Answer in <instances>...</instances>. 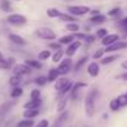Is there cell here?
<instances>
[{"mask_svg": "<svg viewBox=\"0 0 127 127\" xmlns=\"http://www.w3.org/2000/svg\"><path fill=\"white\" fill-rule=\"evenodd\" d=\"M59 18H60L61 21H66V23H74V21H75V18H74L71 14H62V13H61V15H60Z\"/></svg>", "mask_w": 127, "mask_h": 127, "instance_id": "83f0119b", "label": "cell"}, {"mask_svg": "<svg viewBox=\"0 0 127 127\" xmlns=\"http://www.w3.org/2000/svg\"><path fill=\"white\" fill-rule=\"evenodd\" d=\"M66 29L70 30V31H72V32H76V31H79L80 26H79V24H76V23H69V24L66 25Z\"/></svg>", "mask_w": 127, "mask_h": 127, "instance_id": "d590c367", "label": "cell"}, {"mask_svg": "<svg viewBox=\"0 0 127 127\" xmlns=\"http://www.w3.org/2000/svg\"><path fill=\"white\" fill-rule=\"evenodd\" d=\"M40 95H41L40 90H32L30 94V97H31V100H35V98H40Z\"/></svg>", "mask_w": 127, "mask_h": 127, "instance_id": "ab89813d", "label": "cell"}, {"mask_svg": "<svg viewBox=\"0 0 127 127\" xmlns=\"http://www.w3.org/2000/svg\"><path fill=\"white\" fill-rule=\"evenodd\" d=\"M11 67V65L9 64L8 60H5L4 57L0 59V70H9Z\"/></svg>", "mask_w": 127, "mask_h": 127, "instance_id": "1f68e13d", "label": "cell"}, {"mask_svg": "<svg viewBox=\"0 0 127 127\" xmlns=\"http://www.w3.org/2000/svg\"><path fill=\"white\" fill-rule=\"evenodd\" d=\"M75 39H77V40H82V41H86V42H89V44H91V42L95 41V36L89 35V34H76V35H75Z\"/></svg>", "mask_w": 127, "mask_h": 127, "instance_id": "4fadbf2b", "label": "cell"}, {"mask_svg": "<svg viewBox=\"0 0 127 127\" xmlns=\"http://www.w3.org/2000/svg\"><path fill=\"white\" fill-rule=\"evenodd\" d=\"M14 105H15V101H8V102H5V103H3L1 106H0V118L4 117L11 110V107Z\"/></svg>", "mask_w": 127, "mask_h": 127, "instance_id": "8fae6325", "label": "cell"}, {"mask_svg": "<svg viewBox=\"0 0 127 127\" xmlns=\"http://www.w3.org/2000/svg\"><path fill=\"white\" fill-rule=\"evenodd\" d=\"M0 59H3V54L1 52H0Z\"/></svg>", "mask_w": 127, "mask_h": 127, "instance_id": "681fc988", "label": "cell"}, {"mask_svg": "<svg viewBox=\"0 0 127 127\" xmlns=\"http://www.w3.org/2000/svg\"><path fill=\"white\" fill-rule=\"evenodd\" d=\"M97 95H98V91L96 89H94L86 96V100H85V111H86V115L89 117H92L95 115V101H96Z\"/></svg>", "mask_w": 127, "mask_h": 127, "instance_id": "6da1fadb", "label": "cell"}, {"mask_svg": "<svg viewBox=\"0 0 127 127\" xmlns=\"http://www.w3.org/2000/svg\"><path fill=\"white\" fill-rule=\"evenodd\" d=\"M81 46V42L77 40V41H74V42H71L69 46H67V49H66V51H65V54H66V56L67 57H71V56H74L75 55V52L77 51V49Z\"/></svg>", "mask_w": 127, "mask_h": 127, "instance_id": "ba28073f", "label": "cell"}, {"mask_svg": "<svg viewBox=\"0 0 127 127\" xmlns=\"http://www.w3.org/2000/svg\"><path fill=\"white\" fill-rule=\"evenodd\" d=\"M127 47V42H123V41H117L110 46L106 47V52H113V51H118V50H122V49H126Z\"/></svg>", "mask_w": 127, "mask_h": 127, "instance_id": "9c48e42d", "label": "cell"}, {"mask_svg": "<svg viewBox=\"0 0 127 127\" xmlns=\"http://www.w3.org/2000/svg\"><path fill=\"white\" fill-rule=\"evenodd\" d=\"M118 14H120V9H118V8H115V9H112V10L108 11V15H110V16H116V15H118Z\"/></svg>", "mask_w": 127, "mask_h": 127, "instance_id": "ee69618b", "label": "cell"}, {"mask_svg": "<svg viewBox=\"0 0 127 127\" xmlns=\"http://www.w3.org/2000/svg\"><path fill=\"white\" fill-rule=\"evenodd\" d=\"M50 56H51V51H50V50H44V51L39 52L37 59H39V61H45V60H47Z\"/></svg>", "mask_w": 127, "mask_h": 127, "instance_id": "cb8c5ba5", "label": "cell"}, {"mask_svg": "<svg viewBox=\"0 0 127 127\" xmlns=\"http://www.w3.org/2000/svg\"><path fill=\"white\" fill-rule=\"evenodd\" d=\"M59 71H57V69H51V70H49V72H47V81H50V82H54V81H56L57 79H59Z\"/></svg>", "mask_w": 127, "mask_h": 127, "instance_id": "2e32d148", "label": "cell"}, {"mask_svg": "<svg viewBox=\"0 0 127 127\" xmlns=\"http://www.w3.org/2000/svg\"><path fill=\"white\" fill-rule=\"evenodd\" d=\"M121 25H122V28H123L125 30H127V18H125V19L121 21Z\"/></svg>", "mask_w": 127, "mask_h": 127, "instance_id": "f6af8a7d", "label": "cell"}, {"mask_svg": "<svg viewBox=\"0 0 127 127\" xmlns=\"http://www.w3.org/2000/svg\"><path fill=\"white\" fill-rule=\"evenodd\" d=\"M15 1H21V0H15Z\"/></svg>", "mask_w": 127, "mask_h": 127, "instance_id": "f907efd6", "label": "cell"}, {"mask_svg": "<svg viewBox=\"0 0 127 127\" xmlns=\"http://www.w3.org/2000/svg\"><path fill=\"white\" fill-rule=\"evenodd\" d=\"M72 86H74V85H72V82H71V81H69L65 86H64V87L61 89V90H59V96H60V98H61V97H64V96H66V94L71 91Z\"/></svg>", "mask_w": 127, "mask_h": 127, "instance_id": "9a60e30c", "label": "cell"}, {"mask_svg": "<svg viewBox=\"0 0 127 127\" xmlns=\"http://www.w3.org/2000/svg\"><path fill=\"white\" fill-rule=\"evenodd\" d=\"M9 39H10L11 42H14V44H16V45H25V44H26V41H25L20 35H16V34H10Z\"/></svg>", "mask_w": 127, "mask_h": 127, "instance_id": "5bb4252c", "label": "cell"}, {"mask_svg": "<svg viewBox=\"0 0 127 127\" xmlns=\"http://www.w3.org/2000/svg\"><path fill=\"white\" fill-rule=\"evenodd\" d=\"M110 108H111L112 111H118V110L121 108V106H120L117 98H113V100L110 101Z\"/></svg>", "mask_w": 127, "mask_h": 127, "instance_id": "836d02e7", "label": "cell"}, {"mask_svg": "<svg viewBox=\"0 0 127 127\" xmlns=\"http://www.w3.org/2000/svg\"><path fill=\"white\" fill-rule=\"evenodd\" d=\"M103 52H105V50H102V49H98L95 54H94V59L95 60H97V59H101L102 57V55H103Z\"/></svg>", "mask_w": 127, "mask_h": 127, "instance_id": "b9f144b4", "label": "cell"}, {"mask_svg": "<svg viewBox=\"0 0 127 127\" xmlns=\"http://www.w3.org/2000/svg\"><path fill=\"white\" fill-rule=\"evenodd\" d=\"M36 127H49V121H47V120H41V121L36 125Z\"/></svg>", "mask_w": 127, "mask_h": 127, "instance_id": "7bdbcfd3", "label": "cell"}, {"mask_svg": "<svg viewBox=\"0 0 127 127\" xmlns=\"http://www.w3.org/2000/svg\"><path fill=\"white\" fill-rule=\"evenodd\" d=\"M46 82H47V77H45V76H39L35 79V84L39 86H44V85H46Z\"/></svg>", "mask_w": 127, "mask_h": 127, "instance_id": "8d00e7d4", "label": "cell"}, {"mask_svg": "<svg viewBox=\"0 0 127 127\" xmlns=\"http://www.w3.org/2000/svg\"><path fill=\"white\" fill-rule=\"evenodd\" d=\"M36 34L39 37H41L44 40H55L56 39V34L50 28H39L36 30Z\"/></svg>", "mask_w": 127, "mask_h": 127, "instance_id": "3957f363", "label": "cell"}, {"mask_svg": "<svg viewBox=\"0 0 127 127\" xmlns=\"http://www.w3.org/2000/svg\"><path fill=\"white\" fill-rule=\"evenodd\" d=\"M118 79H123V80H126V81H127V72H125V74L120 75V76H118Z\"/></svg>", "mask_w": 127, "mask_h": 127, "instance_id": "bcb514c9", "label": "cell"}, {"mask_svg": "<svg viewBox=\"0 0 127 127\" xmlns=\"http://www.w3.org/2000/svg\"><path fill=\"white\" fill-rule=\"evenodd\" d=\"M14 71V75H18V76H23V75H28L31 72V67H29L26 64H16L13 69Z\"/></svg>", "mask_w": 127, "mask_h": 127, "instance_id": "8992f818", "label": "cell"}, {"mask_svg": "<svg viewBox=\"0 0 127 127\" xmlns=\"http://www.w3.org/2000/svg\"><path fill=\"white\" fill-rule=\"evenodd\" d=\"M39 115V110L37 108H32V110H25L24 111V113H23V116L25 117V118H34V117H36Z\"/></svg>", "mask_w": 127, "mask_h": 127, "instance_id": "d6986e66", "label": "cell"}, {"mask_svg": "<svg viewBox=\"0 0 127 127\" xmlns=\"http://www.w3.org/2000/svg\"><path fill=\"white\" fill-rule=\"evenodd\" d=\"M96 35H97V37H98V39H103L106 35H108L107 29H98V30L96 31Z\"/></svg>", "mask_w": 127, "mask_h": 127, "instance_id": "f35d334b", "label": "cell"}, {"mask_svg": "<svg viewBox=\"0 0 127 127\" xmlns=\"http://www.w3.org/2000/svg\"><path fill=\"white\" fill-rule=\"evenodd\" d=\"M69 82V80L67 79H65V77H61V79H57L56 80V82H55V90H61L64 86H65L66 84Z\"/></svg>", "mask_w": 127, "mask_h": 127, "instance_id": "7402d4cb", "label": "cell"}, {"mask_svg": "<svg viewBox=\"0 0 127 127\" xmlns=\"http://www.w3.org/2000/svg\"><path fill=\"white\" fill-rule=\"evenodd\" d=\"M0 8L3 11H10L11 10V4L9 0H0Z\"/></svg>", "mask_w": 127, "mask_h": 127, "instance_id": "4316f807", "label": "cell"}, {"mask_svg": "<svg viewBox=\"0 0 127 127\" xmlns=\"http://www.w3.org/2000/svg\"><path fill=\"white\" fill-rule=\"evenodd\" d=\"M49 47L57 51V50H61V44L60 42H51V44H49Z\"/></svg>", "mask_w": 127, "mask_h": 127, "instance_id": "60d3db41", "label": "cell"}, {"mask_svg": "<svg viewBox=\"0 0 127 127\" xmlns=\"http://www.w3.org/2000/svg\"><path fill=\"white\" fill-rule=\"evenodd\" d=\"M62 55H64V51H62V50H57V51L52 55V61H54V62H59V61H61Z\"/></svg>", "mask_w": 127, "mask_h": 127, "instance_id": "e575fe53", "label": "cell"}, {"mask_svg": "<svg viewBox=\"0 0 127 127\" xmlns=\"http://www.w3.org/2000/svg\"><path fill=\"white\" fill-rule=\"evenodd\" d=\"M74 41H75V35H65V36L60 37V40H59V42L61 45H67V44L70 45Z\"/></svg>", "mask_w": 127, "mask_h": 127, "instance_id": "e0dca14e", "label": "cell"}, {"mask_svg": "<svg viewBox=\"0 0 127 127\" xmlns=\"http://www.w3.org/2000/svg\"><path fill=\"white\" fill-rule=\"evenodd\" d=\"M67 11H69V14H71L74 16H82V15L89 14L91 11V9L85 5H72V6L67 8Z\"/></svg>", "mask_w": 127, "mask_h": 127, "instance_id": "7a4b0ae2", "label": "cell"}, {"mask_svg": "<svg viewBox=\"0 0 127 127\" xmlns=\"http://www.w3.org/2000/svg\"><path fill=\"white\" fill-rule=\"evenodd\" d=\"M125 95H126V97H127V92H126V94H125Z\"/></svg>", "mask_w": 127, "mask_h": 127, "instance_id": "816d5d0a", "label": "cell"}, {"mask_svg": "<svg viewBox=\"0 0 127 127\" xmlns=\"http://www.w3.org/2000/svg\"><path fill=\"white\" fill-rule=\"evenodd\" d=\"M121 66H122V69H125V70H127V61H123V62L121 64Z\"/></svg>", "mask_w": 127, "mask_h": 127, "instance_id": "7dc6e473", "label": "cell"}, {"mask_svg": "<svg viewBox=\"0 0 127 127\" xmlns=\"http://www.w3.org/2000/svg\"><path fill=\"white\" fill-rule=\"evenodd\" d=\"M117 101H118V103H120L121 107L127 106V97H126V95H120V96L117 97Z\"/></svg>", "mask_w": 127, "mask_h": 127, "instance_id": "74e56055", "label": "cell"}, {"mask_svg": "<svg viewBox=\"0 0 127 127\" xmlns=\"http://www.w3.org/2000/svg\"><path fill=\"white\" fill-rule=\"evenodd\" d=\"M32 126H34V121L30 118L23 120V121L18 122V125H16V127H32Z\"/></svg>", "mask_w": 127, "mask_h": 127, "instance_id": "484cf974", "label": "cell"}, {"mask_svg": "<svg viewBox=\"0 0 127 127\" xmlns=\"http://www.w3.org/2000/svg\"><path fill=\"white\" fill-rule=\"evenodd\" d=\"M82 87H87V84H85V82H77V84H75V85L72 86L71 94H72V97H74V98L76 97L77 91H80V89H82Z\"/></svg>", "mask_w": 127, "mask_h": 127, "instance_id": "ffe728a7", "label": "cell"}, {"mask_svg": "<svg viewBox=\"0 0 127 127\" xmlns=\"http://www.w3.org/2000/svg\"><path fill=\"white\" fill-rule=\"evenodd\" d=\"M118 39H120V36H118L117 34H108V35H106V36L102 39L101 42H102V45H105V46H110V45L117 42Z\"/></svg>", "mask_w": 127, "mask_h": 127, "instance_id": "52a82bcc", "label": "cell"}, {"mask_svg": "<svg viewBox=\"0 0 127 127\" xmlns=\"http://www.w3.org/2000/svg\"><path fill=\"white\" fill-rule=\"evenodd\" d=\"M87 60H89V57L87 56H84V57H81L77 62H76V65H75V71H79L84 65H85V64L87 62Z\"/></svg>", "mask_w": 127, "mask_h": 127, "instance_id": "f546056e", "label": "cell"}, {"mask_svg": "<svg viewBox=\"0 0 127 127\" xmlns=\"http://www.w3.org/2000/svg\"><path fill=\"white\" fill-rule=\"evenodd\" d=\"M41 105V100L40 98H35V100H30L29 102H26L24 105L25 110H32V108H39Z\"/></svg>", "mask_w": 127, "mask_h": 127, "instance_id": "7c38bea8", "label": "cell"}, {"mask_svg": "<svg viewBox=\"0 0 127 127\" xmlns=\"http://www.w3.org/2000/svg\"><path fill=\"white\" fill-rule=\"evenodd\" d=\"M20 82H21V76H18V75L11 76V77H10V80H9V84H10L13 87H18Z\"/></svg>", "mask_w": 127, "mask_h": 127, "instance_id": "d4e9b609", "label": "cell"}, {"mask_svg": "<svg viewBox=\"0 0 127 127\" xmlns=\"http://www.w3.org/2000/svg\"><path fill=\"white\" fill-rule=\"evenodd\" d=\"M23 95V89L21 87H14L13 89V91H11V97L13 98H16V97H20Z\"/></svg>", "mask_w": 127, "mask_h": 127, "instance_id": "d6a6232c", "label": "cell"}, {"mask_svg": "<svg viewBox=\"0 0 127 127\" xmlns=\"http://www.w3.org/2000/svg\"><path fill=\"white\" fill-rule=\"evenodd\" d=\"M117 55H112V56H106V57H103L102 60H101V64L102 65H108V64H111V62H113L115 60H117Z\"/></svg>", "mask_w": 127, "mask_h": 127, "instance_id": "4dcf8cb0", "label": "cell"}, {"mask_svg": "<svg viewBox=\"0 0 127 127\" xmlns=\"http://www.w3.org/2000/svg\"><path fill=\"white\" fill-rule=\"evenodd\" d=\"M66 117H67V113H64V115L60 117V121H61V122H62V121H65V118H66Z\"/></svg>", "mask_w": 127, "mask_h": 127, "instance_id": "c3c4849f", "label": "cell"}, {"mask_svg": "<svg viewBox=\"0 0 127 127\" xmlns=\"http://www.w3.org/2000/svg\"><path fill=\"white\" fill-rule=\"evenodd\" d=\"M71 67H72V61H71L70 57H67L66 60H62L60 62V65L57 66V71H59L60 75H66V74L70 72Z\"/></svg>", "mask_w": 127, "mask_h": 127, "instance_id": "277c9868", "label": "cell"}, {"mask_svg": "<svg viewBox=\"0 0 127 127\" xmlns=\"http://www.w3.org/2000/svg\"><path fill=\"white\" fill-rule=\"evenodd\" d=\"M8 23L9 24H11V25H15V26H20V25H24L28 20H26V18L24 16V15H21V14H11V15H9L8 16Z\"/></svg>", "mask_w": 127, "mask_h": 127, "instance_id": "5b68a950", "label": "cell"}, {"mask_svg": "<svg viewBox=\"0 0 127 127\" xmlns=\"http://www.w3.org/2000/svg\"><path fill=\"white\" fill-rule=\"evenodd\" d=\"M90 21H91L92 24H95V25H98V24H102V23L106 21V16H105V15H101V14L94 15V16L90 19Z\"/></svg>", "mask_w": 127, "mask_h": 127, "instance_id": "ac0fdd59", "label": "cell"}, {"mask_svg": "<svg viewBox=\"0 0 127 127\" xmlns=\"http://www.w3.org/2000/svg\"><path fill=\"white\" fill-rule=\"evenodd\" d=\"M25 64H26L29 67H31V69H41L42 67L41 62L39 60H26Z\"/></svg>", "mask_w": 127, "mask_h": 127, "instance_id": "44dd1931", "label": "cell"}, {"mask_svg": "<svg viewBox=\"0 0 127 127\" xmlns=\"http://www.w3.org/2000/svg\"><path fill=\"white\" fill-rule=\"evenodd\" d=\"M66 105H67V96H64V97L60 98V101L57 103V111L59 112H62L64 110H65Z\"/></svg>", "mask_w": 127, "mask_h": 127, "instance_id": "603a6c76", "label": "cell"}, {"mask_svg": "<svg viewBox=\"0 0 127 127\" xmlns=\"http://www.w3.org/2000/svg\"><path fill=\"white\" fill-rule=\"evenodd\" d=\"M87 72L92 77L98 76V74H100V66H98V64L97 62H91L90 65L87 66Z\"/></svg>", "mask_w": 127, "mask_h": 127, "instance_id": "30bf717a", "label": "cell"}, {"mask_svg": "<svg viewBox=\"0 0 127 127\" xmlns=\"http://www.w3.org/2000/svg\"><path fill=\"white\" fill-rule=\"evenodd\" d=\"M46 14H47L49 18H59V16L61 15V13H60L57 9H55V8H50V9H47Z\"/></svg>", "mask_w": 127, "mask_h": 127, "instance_id": "f1b7e54d", "label": "cell"}]
</instances>
